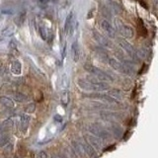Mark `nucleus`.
<instances>
[{"mask_svg": "<svg viewBox=\"0 0 158 158\" xmlns=\"http://www.w3.org/2000/svg\"><path fill=\"white\" fill-rule=\"evenodd\" d=\"M35 110H36V105H35V103H30V104H28V105L24 108L25 113H28V114L34 113Z\"/></svg>", "mask_w": 158, "mask_h": 158, "instance_id": "nucleus-21", "label": "nucleus"}, {"mask_svg": "<svg viewBox=\"0 0 158 158\" xmlns=\"http://www.w3.org/2000/svg\"><path fill=\"white\" fill-rule=\"evenodd\" d=\"M121 46L126 49V51L128 52V53H132L133 52V49H132V48H131V46L130 44H127V42H125V41H122L121 42Z\"/></svg>", "mask_w": 158, "mask_h": 158, "instance_id": "nucleus-24", "label": "nucleus"}, {"mask_svg": "<svg viewBox=\"0 0 158 158\" xmlns=\"http://www.w3.org/2000/svg\"><path fill=\"white\" fill-rule=\"evenodd\" d=\"M14 31H15V27L13 25H9L6 28H4L1 32V37L3 38H8V37H11L12 35L14 34Z\"/></svg>", "mask_w": 158, "mask_h": 158, "instance_id": "nucleus-17", "label": "nucleus"}, {"mask_svg": "<svg viewBox=\"0 0 158 158\" xmlns=\"http://www.w3.org/2000/svg\"><path fill=\"white\" fill-rule=\"evenodd\" d=\"M52 158H61V157H59V156H57V155H53Z\"/></svg>", "mask_w": 158, "mask_h": 158, "instance_id": "nucleus-29", "label": "nucleus"}, {"mask_svg": "<svg viewBox=\"0 0 158 158\" xmlns=\"http://www.w3.org/2000/svg\"><path fill=\"white\" fill-rule=\"evenodd\" d=\"M73 23H74L73 22V12H71L69 14V16L66 18V21H65V27H64V29H65L66 33H69V30H70Z\"/></svg>", "mask_w": 158, "mask_h": 158, "instance_id": "nucleus-20", "label": "nucleus"}, {"mask_svg": "<svg viewBox=\"0 0 158 158\" xmlns=\"http://www.w3.org/2000/svg\"><path fill=\"white\" fill-rule=\"evenodd\" d=\"M87 130L89 132H90V135L100 138V139H103V140H107L111 137V132L99 123H90V125L88 126Z\"/></svg>", "mask_w": 158, "mask_h": 158, "instance_id": "nucleus-2", "label": "nucleus"}, {"mask_svg": "<svg viewBox=\"0 0 158 158\" xmlns=\"http://www.w3.org/2000/svg\"><path fill=\"white\" fill-rule=\"evenodd\" d=\"M100 117L107 122H115V121H120L123 118V115L122 113H117V112H110V111H103L100 113Z\"/></svg>", "mask_w": 158, "mask_h": 158, "instance_id": "nucleus-5", "label": "nucleus"}, {"mask_svg": "<svg viewBox=\"0 0 158 158\" xmlns=\"http://www.w3.org/2000/svg\"><path fill=\"white\" fill-rule=\"evenodd\" d=\"M0 103H1V105H3L4 107H7V108H14V106H15L12 99L9 97H6V96L0 97Z\"/></svg>", "mask_w": 158, "mask_h": 158, "instance_id": "nucleus-16", "label": "nucleus"}, {"mask_svg": "<svg viewBox=\"0 0 158 158\" xmlns=\"http://www.w3.org/2000/svg\"><path fill=\"white\" fill-rule=\"evenodd\" d=\"M101 26H102V28H103L104 31H105L110 37L113 38L114 36H115V32H114V30H113L112 26H111V25L109 24L107 21H102Z\"/></svg>", "mask_w": 158, "mask_h": 158, "instance_id": "nucleus-18", "label": "nucleus"}, {"mask_svg": "<svg viewBox=\"0 0 158 158\" xmlns=\"http://www.w3.org/2000/svg\"><path fill=\"white\" fill-rule=\"evenodd\" d=\"M69 85V81H68V77L65 75V74H63L61 79H60V86L62 89H66Z\"/></svg>", "mask_w": 158, "mask_h": 158, "instance_id": "nucleus-22", "label": "nucleus"}, {"mask_svg": "<svg viewBox=\"0 0 158 158\" xmlns=\"http://www.w3.org/2000/svg\"><path fill=\"white\" fill-rule=\"evenodd\" d=\"M77 85L84 91H94V92H102L110 89L109 84L98 80L95 77H87L86 79H78Z\"/></svg>", "mask_w": 158, "mask_h": 158, "instance_id": "nucleus-1", "label": "nucleus"}, {"mask_svg": "<svg viewBox=\"0 0 158 158\" xmlns=\"http://www.w3.org/2000/svg\"><path fill=\"white\" fill-rule=\"evenodd\" d=\"M71 56L73 61L77 62L80 57V48H79V44L77 42H74L71 46Z\"/></svg>", "mask_w": 158, "mask_h": 158, "instance_id": "nucleus-10", "label": "nucleus"}, {"mask_svg": "<svg viewBox=\"0 0 158 158\" xmlns=\"http://www.w3.org/2000/svg\"><path fill=\"white\" fill-rule=\"evenodd\" d=\"M59 100H60L61 105L66 108L68 106V102H69V93L66 89H62L59 93Z\"/></svg>", "mask_w": 158, "mask_h": 158, "instance_id": "nucleus-11", "label": "nucleus"}, {"mask_svg": "<svg viewBox=\"0 0 158 158\" xmlns=\"http://www.w3.org/2000/svg\"><path fill=\"white\" fill-rule=\"evenodd\" d=\"M108 95L111 96L114 99H116V100H118V101L122 100L123 97V94L120 89H112V90H109Z\"/></svg>", "mask_w": 158, "mask_h": 158, "instance_id": "nucleus-15", "label": "nucleus"}, {"mask_svg": "<svg viewBox=\"0 0 158 158\" xmlns=\"http://www.w3.org/2000/svg\"><path fill=\"white\" fill-rule=\"evenodd\" d=\"M93 36H94V39H95L96 41H97L99 44H102V46H104V47H110V46H111L110 42H109L106 38H104V37L102 36V35H100L99 33H97L96 31H94Z\"/></svg>", "mask_w": 158, "mask_h": 158, "instance_id": "nucleus-13", "label": "nucleus"}, {"mask_svg": "<svg viewBox=\"0 0 158 158\" xmlns=\"http://www.w3.org/2000/svg\"><path fill=\"white\" fill-rule=\"evenodd\" d=\"M39 32H40V35H41V37L43 40H47L48 39V33H47V29L43 27V26H40L39 28Z\"/></svg>", "mask_w": 158, "mask_h": 158, "instance_id": "nucleus-25", "label": "nucleus"}, {"mask_svg": "<svg viewBox=\"0 0 158 158\" xmlns=\"http://www.w3.org/2000/svg\"><path fill=\"white\" fill-rule=\"evenodd\" d=\"M110 128H111V131L113 132V135L117 136V137H120L123 135V128L121 127V126H118V123H115V122H112L110 123Z\"/></svg>", "mask_w": 158, "mask_h": 158, "instance_id": "nucleus-12", "label": "nucleus"}, {"mask_svg": "<svg viewBox=\"0 0 158 158\" xmlns=\"http://www.w3.org/2000/svg\"><path fill=\"white\" fill-rule=\"evenodd\" d=\"M61 158H66V157H65V156H62Z\"/></svg>", "mask_w": 158, "mask_h": 158, "instance_id": "nucleus-30", "label": "nucleus"}, {"mask_svg": "<svg viewBox=\"0 0 158 158\" xmlns=\"http://www.w3.org/2000/svg\"><path fill=\"white\" fill-rule=\"evenodd\" d=\"M84 138H85L86 141L94 148V149H95V148L96 149H101L103 147V142H102V139H100V138H98L92 135H86Z\"/></svg>", "mask_w": 158, "mask_h": 158, "instance_id": "nucleus-6", "label": "nucleus"}, {"mask_svg": "<svg viewBox=\"0 0 158 158\" xmlns=\"http://www.w3.org/2000/svg\"><path fill=\"white\" fill-rule=\"evenodd\" d=\"M138 33H139V35L142 37H145L147 35L146 29L144 28V26H143V23H141L140 20H139V25H138Z\"/></svg>", "mask_w": 158, "mask_h": 158, "instance_id": "nucleus-23", "label": "nucleus"}, {"mask_svg": "<svg viewBox=\"0 0 158 158\" xmlns=\"http://www.w3.org/2000/svg\"><path fill=\"white\" fill-rule=\"evenodd\" d=\"M11 71L15 75H20L22 73V64L19 60H14L11 63Z\"/></svg>", "mask_w": 158, "mask_h": 158, "instance_id": "nucleus-14", "label": "nucleus"}, {"mask_svg": "<svg viewBox=\"0 0 158 158\" xmlns=\"http://www.w3.org/2000/svg\"><path fill=\"white\" fill-rule=\"evenodd\" d=\"M30 125V117L27 114H23L20 116V130L22 132H26Z\"/></svg>", "mask_w": 158, "mask_h": 158, "instance_id": "nucleus-8", "label": "nucleus"}, {"mask_svg": "<svg viewBox=\"0 0 158 158\" xmlns=\"http://www.w3.org/2000/svg\"><path fill=\"white\" fill-rule=\"evenodd\" d=\"M79 140H80L81 144H82L84 152H85V155H87L88 157H90V158H94V157L96 156V151H95V149H94V148L86 141L85 138H84V139H79Z\"/></svg>", "mask_w": 158, "mask_h": 158, "instance_id": "nucleus-7", "label": "nucleus"}, {"mask_svg": "<svg viewBox=\"0 0 158 158\" xmlns=\"http://www.w3.org/2000/svg\"><path fill=\"white\" fill-rule=\"evenodd\" d=\"M37 158H48V153H47L46 151H44V150L39 151V152H38V154H37Z\"/></svg>", "mask_w": 158, "mask_h": 158, "instance_id": "nucleus-26", "label": "nucleus"}, {"mask_svg": "<svg viewBox=\"0 0 158 158\" xmlns=\"http://www.w3.org/2000/svg\"><path fill=\"white\" fill-rule=\"evenodd\" d=\"M72 148H73V151L75 152V154L79 157H84L85 156V152H84V149L82 147V144L79 139L76 140H73L72 141Z\"/></svg>", "mask_w": 158, "mask_h": 158, "instance_id": "nucleus-9", "label": "nucleus"}, {"mask_svg": "<svg viewBox=\"0 0 158 158\" xmlns=\"http://www.w3.org/2000/svg\"><path fill=\"white\" fill-rule=\"evenodd\" d=\"M11 96L13 97V99H14L15 101L20 102V103L25 102V101L28 100V97L25 95V94L21 93V92H12Z\"/></svg>", "mask_w": 158, "mask_h": 158, "instance_id": "nucleus-19", "label": "nucleus"}, {"mask_svg": "<svg viewBox=\"0 0 158 158\" xmlns=\"http://www.w3.org/2000/svg\"><path fill=\"white\" fill-rule=\"evenodd\" d=\"M84 68H85L89 73H91L93 76H95V78H97L98 80L103 81V82L104 81H114V77L112 75H110V74L105 71H103L100 68L91 65V64H85V65H84Z\"/></svg>", "mask_w": 158, "mask_h": 158, "instance_id": "nucleus-3", "label": "nucleus"}, {"mask_svg": "<svg viewBox=\"0 0 158 158\" xmlns=\"http://www.w3.org/2000/svg\"><path fill=\"white\" fill-rule=\"evenodd\" d=\"M53 120L56 121V123H61L62 122V118L59 115H56V116L53 117Z\"/></svg>", "mask_w": 158, "mask_h": 158, "instance_id": "nucleus-27", "label": "nucleus"}, {"mask_svg": "<svg viewBox=\"0 0 158 158\" xmlns=\"http://www.w3.org/2000/svg\"><path fill=\"white\" fill-rule=\"evenodd\" d=\"M48 2V0H39V3L40 4H43V5L47 4Z\"/></svg>", "mask_w": 158, "mask_h": 158, "instance_id": "nucleus-28", "label": "nucleus"}, {"mask_svg": "<svg viewBox=\"0 0 158 158\" xmlns=\"http://www.w3.org/2000/svg\"><path fill=\"white\" fill-rule=\"evenodd\" d=\"M84 97L90 98V99H95V100H100V101H104L108 104H115V105H120V102L116 99L112 98L111 96H109L108 94H102V93H92V94H86L84 95Z\"/></svg>", "mask_w": 158, "mask_h": 158, "instance_id": "nucleus-4", "label": "nucleus"}]
</instances>
